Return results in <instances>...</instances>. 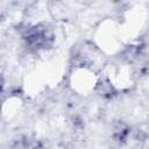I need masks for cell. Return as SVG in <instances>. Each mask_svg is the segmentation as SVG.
Returning a JSON list of instances; mask_svg holds the SVG:
<instances>
[{"label": "cell", "mask_w": 149, "mask_h": 149, "mask_svg": "<svg viewBox=\"0 0 149 149\" xmlns=\"http://www.w3.org/2000/svg\"><path fill=\"white\" fill-rule=\"evenodd\" d=\"M23 40L27 45L34 50H45L54 43V33L48 24L38 23L24 30Z\"/></svg>", "instance_id": "6da1fadb"}]
</instances>
